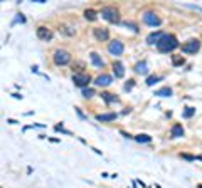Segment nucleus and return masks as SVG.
Masks as SVG:
<instances>
[{"instance_id": "1", "label": "nucleus", "mask_w": 202, "mask_h": 188, "mask_svg": "<svg viewBox=\"0 0 202 188\" xmlns=\"http://www.w3.org/2000/svg\"><path fill=\"white\" fill-rule=\"evenodd\" d=\"M177 47H179V40L174 34H163L162 39L157 42V49L160 52H172Z\"/></svg>"}, {"instance_id": "2", "label": "nucleus", "mask_w": 202, "mask_h": 188, "mask_svg": "<svg viewBox=\"0 0 202 188\" xmlns=\"http://www.w3.org/2000/svg\"><path fill=\"white\" fill-rule=\"evenodd\" d=\"M52 61H54L56 66H66L71 62V54L68 51H64V49H57L52 54Z\"/></svg>"}, {"instance_id": "3", "label": "nucleus", "mask_w": 202, "mask_h": 188, "mask_svg": "<svg viewBox=\"0 0 202 188\" xmlns=\"http://www.w3.org/2000/svg\"><path fill=\"white\" fill-rule=\"evenodd\" d=\"M101 17L105 20H108V22H111V24H118L120 22V12L115 9V7H103Z\"/></svg>"}, {"instance_id": "4", "label": "nucleus", "mask_w": 202, "mask_h": 188, "mask_svg": "<svg viewBox=\"0 0 202 188\" xmlns=\"http://www.w3.org/2000/svg\"><path fill=\"white\" fill-rule=\"evenodd\" d=\"M73 82L76 87H81V89H84V87H88V84L91 82V76L86 72H76L73 74Z\"/></svg>"}, {"instance_id": "5", "label": "nucleus", "mask_w": 202, "mask_h": 188, "mask_svg": "<svg viewBox=\"0 0 202 188\" xmlns=\"http://www.w3.org/2000/svg\"><path fill=\"white\" fill-rule=\"evenodd\" d=\"M199 49H200V42L197 39H190L185 44H182V52L184 54H195V52H199Z\"/></svg>"}, {"instance_id": "6", "label": "nucleus", "mask_w": 202, "mask_h": 188, "mask_svg": "<svg viewBox=\"0 0 202 188\" xmlns=\"http://www.w3.org/2000/svg\"><path fill=\"white\" fill-rule=\"evenodd\" d=\"M142 19H143V22H145L147 25H150V27H158L160 24H162L160 17L157 14H153V12H145V14L142 15Z\"/></svg>"}, {"instance_id": "7", "label": "nucleus", "mask_w": 202, "mask_h": 188, "mask_svg": "<svg viewBox=\"0 0 202 188\" xmlns=\"http://www.w3.org/2000/svg\"><path fill=\"white\" fill-rule=\"evenodd\" d=\"M108 52L113 54V56H121V54L125 52V45H123L121 40L115 39V40H111V42L108 44Z\"/></svg>"}, {"instance_id": "8", "label": "nucleus", "mask_w": 202, "mask_h": 188, "mask_svg": "<svg viewBox=\"0 0 202 188\" xmlns=\"http://www.w3.org/2000/svg\"><path fill=\"white\" fill-rule=\"evenodd\" d=\"M35 35H37V39L44 40V42H47V40H51L52 37H54V34H52V30H51V29H47V27H44V25L37 27Z\"/></svg>"}, {"instance_id": "9", "label": "nucleus", "mask_w": 202, "mask_h": 188, "mask_svg": "<svg viewBox=\"0 0 202 188\" xmlns=\"http://www.w3.org/2000/svg\"><path fill=\"white\" fill-rule=\"evenodd\" d=\"M93 35H94V39H96V40L105 42V40L110 39V30H108V29H105V27H96V29H93Z\"/></svg>"}, {"instance_id": "10", "label": "nucleus", "mask_w": 202, "mask_h": 188, "mask_svg": "<svg viewBox=\"0 0 202 188\" xmlns=\"http://www.w3.org/2000/svg\"><path fill=\"white\" fill-rule=\"evenodd\" d=\"M111 82H113V77H111L110 74H101V76H98L94 79V84L98 87H106V86H110Z\"/></svg>"}, {"instance_id": "11", "label": "nucleus", "mask_w": 202, "mask_h": 188, "mask_svg": "<svg viewBox=\"0 0 202 188\" xmlns=\"http://www.w3.org/2000/svg\"><path fill=\"white\" fill-rule=\"evenodd\" d=\"M89 59H91L94 67H98V69H101L103 66H105V61L101 59V56L98 52H91V54H89Z\"/></svg>"}, {"instance_id": "12", "label": "nucleus", "mask_w": 202, "mask_h": 188, "mask_svg": "<svg viewBox=\"0 0 202 188\" xmlns=\"http://www.w3.org/2000/svg\"><path fill=\"white\" fill-rule=\"evenodd\" d=\"M116 118H118L116 112H105V114H98L96 121H100V123H108V121H115Z\"/></svg>"}, {"instance_id": "13", "label": "nucleus", "mask_w": 202, "mask_h": 188, "mask_svg": "<svg viewBox=\"0 0 202 188\" xmlns=\"http://www.w3.org/2000/svg\"><path fill=\"white\" fill-rule=\"evenodd\" d=\"M170 136H172V138H182V136H184V128H182V124H180V123H175L174 126H172V129H170Z\"/></svg>"}, {"instance_id": "14", "label": "nucleus", "mask_w": 202, "mask_h": 188, "mask_svg": "<svg viewBox=\"0 0 202 188\" xmlns=\"http://www.w3.org/2000/svg\"><path fill=\"white\" fill-rule=\"evenodd\" d=\"M113 74H115V77H123L125 76V67H123V64L121 62H113Z\"/></svg>"}, {"instance_id": "15", "label": "nucleus", "mask_w": 202, "mask_h": 188, "mask_svg": "<svg viewBox=\"0 0 202 188\" xmlns=\"http://www.w3.org/2000/svg\"><path fill=\"white\" fill-rule=\"evenodd\" d=\"M162 35H163V32H152V34L147 37V42H148V44H152V45H153V44L157 45V42H158V40L162 39Z\"/></svg>"}, {"instance_id": "16", "label": "nucleus", "mask_w": 202, "mask_h": 188, "mask_svg": "<svg viewBox=\"0 0 202 188\" xmlns=\"http://www.w3.org/2000/svg\"><path fill=\"white\" fill-rule=\"evenodd\" d=\"M101 99H103V101H105L106 104H111V103H120V99H118L115 94H111V93H101Z\"/></svg>"}, {"instance_id": "17", "label": "nucleus", "mask_w": 202, "mask_h": 188, "mask_svg": "<svg viewBox=\"0 0 202 188\" xmlns=\"http://www.w3.org/2000/svg\"><path fill=\"white\" fill-rule=\"evenodd\" d=\"M155 96H160V98H170V96H172V89H170V87H162V89L155 91Z\"/></svg>"}, {"instance_id": "18", "label": "nucleus", "mask_w": 202, "mask_h": 188, "mask_svg": "<svg viewBox=\"0 0 202 188\" xmlns=\"http://www.w3.org/2000/svg\"><path fill=\"white\" fill-rule=\"evenodd\" d=\"M135 72H137V74H147V72H148V69H147V62H145V61L138 62V64L135 66Z\"/></svg>"}, {"instance_id": "19", "label": "nucleus", "mask_w": 202, "mask_h": 188, "mask_svg": "<svg viewBox=\"0 0 202 188\" xmlns=\"http://www.w3.org/2000/svg\"><path fill=\"white\" fill-rule=\"evenodd\" d=\"M96 17H98L96 10H93V9H86V10H84V19H88V20H96Z\"/></svg>"}, {"instance_id": "20", "label": "nucleus", "mask_w": 202, "mask_h": 188, "mask_svg": "<svg viewBox=\"0 0 202 188\" xmlns=\"http://www.w3.org/2000/svg\"><path fill=\"white\" fill-rule=\"evenodd\" d=\"M162 79H163V76H148L145 82H147V86H153L155 82L162 81Z\"/></svg>"}, {"instance_id": "21", "label": "nucleus", "mask_w": 202, "mask_h": 188, "mask_svg": "<svg viewBox=\"0 0 202 188\" xmlns=\"http://www.w3.org/2000/svg\"><path fill=\"white\" fill-rule=\"evenodd\" d=\"M59 30L63 32V34H66V35H74V34H76V29H73L71 25H63Z\"/></svg>"}, {"instance_id": "22", "label": "nucleus", "mask_w": 202, "mask_h": 188, "mask_svg": "<svg viewBox=\"0 0 202 188\" xmlns=\"http://www.w3.org/2000/svg\"><path fill=\"white\" fill-rule=\"evenodd\" d=\"M195 114V108H190V106H187L185 108V111L182 112V116L185 119H189V118H192V116Z\"/></svg>"}, {"instance_id": "23", "label": "nucleus", "mask_w": 202, "mask_h": 188, "mask_svg": "<svg viewBox=\"0 0 202 188\" xmlns=\"http://www.w3.org/2000/svg\"><path fill=\"white\" fill-rule=\"evenodd\" d=\"M135 140H137L138 143H150L152 136H148V135H137V136H135Z\"/></svg>"}, {"instance_id": "24", "label": "nucleus", "mask_w": 202, "mask_h": 188, "mask_svg": "<svg viewBox=\"0 0 202 188\" xmlns=\"http://www.w3.org/2000/svg\"><path fill=\"white\" fill-rule=\"evenodd\" d=\"M184 57H179V56H172V64H174L175 66V67H177V66H184Z\"/></svg>"}, {"instance_id": "25", "label": "nucleus", "mask_w": 202, "mask_h": 188, "mask_svg": "<svg viewBox=\"0 0 202 188\" xmlns=\"http://www.w3.org/2000/svg\"><path fill=\"white\" fill-rule=\"evenodd\" d=\"M93 96H94V89H89V87H84L83 89V98L89 99V98H93Z\"/></svg>"}, {"instance_id": "26", "label": "nucleus", "mask_w": 202, "mask_h": 188, "mask_svg": "<svg viewBox=\"0 0 202 188\" xmlns=\"http://www.w3.org/2000/svg\"><path fill=\"white\" fill-rule=\"evenodd\" d=\"M123 25L128 27V29H131L133 32H138V25H137L135 22H128V20H126V22H123Z\"/></svg>"}, {"instance_id": "27", "label": "nucleus", "mask_w": 202, "mask_h": 188, "mask_svg": "<svg viewBox=\"0 0 202 188\" xmlns=\"http://www.w3.org/2000/svg\"><path fill=\"white\" fill-rule=\"evenodd\" d=\"M133 86H135V81H133V79H130V81L125 84V91H131V89H133Z\"/></svg>"}, {"instance_id": "28", "label": "nucleus", "mask_w": 202, "mask_h": 188, "mask_svg": "<svg viewBox=\"0 0 202 188\" xmlns=\"http://www.w3.org/2000/svg\"><path fill=\"white\" fill-rule=\"evenodd\" d=\"M180 156H182L184 160H189V161H194V160H195V156H192V154H185V153H182Z\"/></svg>"}, {"instance_id": "29", "label": "nucleus", "mask_w": 202, "mask_h": 188, "mask_svg": "<svg viewBox=\"0 0 202 188\" xmlns=\"http://www.w3.org/2000/svg\"><path fill=\"white\" fill-rule=\"evenodd\" d=\"M15 22H22V24H24V22H26V17H24L22 14H19V17H17V20H15Z\"/></svg>"}]
</instances>
